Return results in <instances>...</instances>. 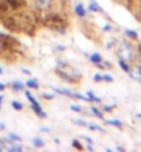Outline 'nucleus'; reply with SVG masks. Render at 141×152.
<instances>
[{
    "mask_svg": "<svg viewBox=\"0 0 141 152\" xmlns=\"http://www.w3.org/2000/svg\"><path fill=\"white\" fill-rule=\"evenodd\" d=\"M115 54L118 58L125 60L130 64H133L136 58H137V51H136V44L133 43V40L130 39H121L118 40L116 46H115Z\"/></svg>",
    "mask_w": 141,
    "mask_h": 152,
    "instance_id": "nucleus-1",
    "label": "nucleus"
},
{
    "mask_svg": "<svg viewBox=\"0 0 141 152\" xmlns=\"http://www.w3.org/2000/svg\"><path fill=\"white\" fill-rule=\"evenodd\" d=\"M33 11L37 14H45L54 10L56 6V0H32Z\"/></svg>",
    "mask_w": 141,
    "mask_h": 152,
    "instance_id": "nucleus-2",
    "label": "nucleus"
},
{
    "mask_svg": "<svg viewBox=\"0 0 141 152\" xmlns=\"http://www.w3.org/2000/svg\"><path fill=\"white\" fill-rule=\"evenodd\" d=\"M25 97H26V98H28V101L31 102V108H32V111L35 112V115H36L37 118L46 119V118H47V113L42 109V105L39 104V101H37L36 98L32 96V93L29 91V90H25Z\"/></svg>",
    "mask_w": 141,
    "mask_h": 152,
    "instance_id": "nucleus-3",
    "label": "nucleus"
},
{
    "mask_svg": "<svg viewBox=\"0 0 141 152\" xmlns=\"http://www.w3.org/2000/svg\"><path fill=\"white\" fill-rule=\"evenodd\" d=\"M1 24L7 31L10 32H21L20 29V22H18V18L17 15H6L4 14L1 17Z\"/></svg>",
    "mask_w": 141,
    "mask_h": 152,
    "instance_id": "nucleus-4",
    "label": "nucleus"
},
{
    "mask_svg": "<svg viewBox=\"0 0 141 152\" xmlns=\"http://www.w3.org/2000/svg\"><path fill=\"white\" fill-rule=\"evenodd\" d=\"M56 73H57V76H58L61 80H64L65 83H69V84L79 83V80H77L75 76H72L71 73L68 72V71H65V69H62V68H58V66H57V68H56Z\"/></svg>",
    "mask_w": 141,
    "mask_h": 152,
    "instance_id": "nucleus-5",
    "label": "nucleus"
},
{
    "mask_svg": "<svg viewBox=\"0 0 141 152\" xmlns=\"http://www.w3.org/2000/svg\"><path fill=\"white\" fill-rule=\"evenodd\" d=\"M73 14H75L77 18H80V20H85V18H90V17H91L90 11L80 3V1H77V3L73 6Z\"/></svg>",
    "mask_w": 141,
    "mask_h": 152,
    "instance_id": "nucleus-6",
    "label": "nucleus"
},
{
    "mask_svg": "<svg viewBox=\"0 0 141 152\" xmlns=\"http://www.w3.org/2000/svg\"><path fill=\"white\" fill-rule=\"evenodd\" d=\"M127 73H129V76L133 80L141 83V66L140 65H137L136 62H133V64L130 65V69H129V72Z\"/></svg>",
    "mask_w": 141,
    "mask_h": 152,
    "instance_id": "nucleus-7",
    "label": "nucleus"
},
{
    "mask_svg": "<svg viewBox=\"0 0 141 152\" xmlns=\"http://www.w3.org/2000/svg\"><path fill=\"white\" fill-rule=\"evenodd\" d=\"M87 10L90 12H97V14H105L104 8L101 7L100 4L97 3L96 0H89V6H87Z\"/></svg>",
    "mask_w": 141,
    "mask_h": 152,
    "instance_id": "nucleus-8",
    "label": "nucleus"
},
{
    "mask_svg": "<svg viewBox=\"0 0 141 152\" xmlns=\"http://www.w3.org/2000/svg\"><path fill=\"white\" fill-rule=\"evenodd\" d=\"M87 57H89L90 62H91L93 65H96V66L104 61V58H102V56H101L100 53H93V54H90V56H87Z\"/></svg>",
    "mask_w": 141,
    "mask_h": 152,
    "instance_id": "nucleus-9",
    "label": "nucleus"
},
{
    "mask_svg": "<svg viewBox=\"0 0 141 152\" xmlns=\"http://www.w3.org/2000/svg\"><path fill=\"white\" fill-rule=\"evenodd\" d=\"M10 87H11L12 91L20 93V91H24L25 90V83H22V82H20V80H14Z\"/></svg>",
    "mask_w": 141,
    "mask_h": 152,
    "instance_id": "nucleus-10",
    "label": "nucleus"
},
{
    "mask_svg": "<svg viewBox=\"0 0 141 152\" xmlns=\"http://www.w3.org/2000/svg\"><path fill=\"white\" fill-rule=\"evenodd\" d=\"M4 149H7L8 152H21V151H24L22 145L17 144V142H11V144H7L6 147H4Z\"/></svg>",
    "mask_w": 141,
    "mask_h": 152,
    "instance_id": "nucleus-11",
    "label": "nucleus"
},
{
    "mask_svg": "<svg viewBox=\"0 0 141 152\" xmlns=\"http://www.w3.org/2000/svg\"><path fill=\"white\" fill-rule=\"evenodd\" d=\"M105 124H108V126H112V127H116L119 130H123V123H122L121 120H115V119H107L104 120Z\"/></svg>",
    "mask_w": 141,
    "mask_h": 152,
    "instance_id": "nucleus-12",
    "label": "nucleus"
},
{
    "mask_svg": "<svg viewBox=\"0 0 141 152\" xmlns=\"http://www.w3.org/2000/svg\"><path fill=\"white\" fill-rule=\"evenodd\" d=\"M125 35L127 39L133 40V42H136V40H138V33L136 32V31H133V29H125Z\"/></svg>",
    "mask_w": 141,
    "mask_h": 152,
    "instance_id": "nucleus-13",
    "label": "nucleus"
},
{
    "mask_svg": "<svg viewBox=\"0 0 141 152\" xmlns=\"http://www.w3.org/2000/svg\"><path fill=\"white\" fill-rule=\"evenodd\" d=\"M25 87L31 88V90H37L39 88V83H37L36 79H28L25 82Z\"/></svg>",
    "mask_w": 141,
    "mask_h": 152,
    "instance_id": "nucleus-14",
    "label": "nucleus"
},
{
    "mask_svg": "<svg viewBox=\"0 0 141 152\" xmlns=\"http://www.w3.org/2000/svg\"><path fill=\"white\" fill-rule=\"evenodd\" d=\"M118 64H119V68L123 71V72H129V69H130V62H127V61H125V60H121V58H118Z\"/></svg>",
    "mask_w": 141,
    "mask_h": 152,
    "instance_id": "nucleus-15",
    "label": "nucleus"
},
{
    "mask_svg": "<svg viewBox=\"0 0 141 152\" xmlns=\"http://www.w3.org/2000/svg\"><path fill=\"white\" fill-rule=\"evenodd\" d=\"M86 96L90 98V102H97V104H101V102H102V100H101L100 97H97L91 90H89V91L86 93Z\"/></svg>",
    "mask_w": 141,
    "mask_h": 152,
    "instance_id": "nucleus-16",
    "label": "nucleus"
},
{
    "mask_svg": "<svg viewBox=\"0 0 141 152\" xmlns=\"http://www.w3.org/2000/svg\"><path fill=\"white\" fill-rule=\"evenodd\" d=\"M90 111L94 116H97L98 119H104V112L101 108H97V107H90Z\"/></svg>",
    "mask_w": 141,
    "mask_h": 152,
    "instance_id": "nucleus-17",
    "label": "nucleus"
},
{
    "mask_svg": "<svg viewBox=\"0 0 141 152\" xmlns=\"http://www.w3.org/2000/svg\"><path fill=\"white\" fill-rule=\"evenodd\" d=\"M112 66H113V65L111 64L109 61H102L101 64H98V65H97V68H98V69H101V71H108V69H111V68H112Z\"/></svg>",
    "mask_w": 141,
    "mask_h": 152,
    "instance_id": "nucleus-18",
    "label": "nucleus"
},
{
    "mask_svg": "<svg viewBox=\"0 0 141 152\" xmlns=\"http://www.w3.org/2000/svg\"><path fill=\"white\" fill-rule=\"evenodd\" d=\"M72 98H75V100H82V101H85V102H90V98H89V97H87V96H83V94H80V93H76V91H73Z\"/></svg>",
    "mask_w": 141,
    "mask_h": 152,
    "instance_id": "nucleus-19",
    "label": "nucleus"
},
{
    "mask_svg": "<svg viewBox=\"0 0 141 152\" xmlns=\"http://www.w3.org/2000/svg\"><path fill=\"white\" fill-rule=\"evenodd\" d=\"M32 145L35 147V148H37V149H40V148H43L45 147V141L42 140V138H33L32 140Z\"/></svg>",
    "mask_w": 141,
    "mask_h": 152,
    "instance_id": "nucleus-20",
    "label": "nucleus"
},
{
    "mask_svg": "<svg viewBox=\"0 0 141 152\" xmlns=\"http://www.w3.org/2000/svg\"><path fill=\"white\" fill-rule=\"evenodd\" d=\"M87 127L91 130V132H100V133H105V130L101 126H98V124H96V123H89L87 124Z\"/></svg>",
    "mask_w": 141,
    "mask_h": 152,
    "instance_id": "nucleus-21",
    "label": "nucleus"
},
{
    "mask_svg": "<svg viewBox=\"0 0 141 152\" xmlns=\"http://www.w3.org/2000/svg\"><path fill=\"white\" fill-rule=\"evenodd\" d=\"M116 43H118L116 39L107 40V43H105V48H108V50H113V48H115V46H116Z\"/></svg>",
    "mask_w": 141,
    "mask_h": 152,
    "instance_id": "nucleus-22",
    "label": "nucleus"
},
{
    "mask_svg": "<svg viewBox=\"0 0 141 152\" xmlns=\"http://www.w3.org/2000/svg\"><path fill=\"white\" fill-rule=\"evenodd\" d=\"M72 147L75 149H77V151H83V149H85V147L82 145V142L77 140V138H73L72 140Z\"/></svg>",
    "mask_w": 141,
    "mask_h": 152,
    "instance_id": "nucleus-23",
    "label": "nucleus"
},
{
    "mask_svg": "<svg viewBox=\"0 0 141 152\" xmlns=\"http://www.w3.org/2000/svg\"><path fill=\"white\" fill-rule=\"evenodd\" d=\"M11 107L15 109V111H22V109H24V104L20 102V101H17V100L11 101Z\"/></svg>",
    "mask_w": 141,
    "mask_h": 152,
    "instance_id": "nucleus-24",
    "label": "nucleus"
},
{
    "mask_svg": "<svg viewBox=\"0 0 141 152\" xmlns=\"http://www.w3.org/2000/svg\"><path fill=\"white\" fill-rule=\"evenodd\" d=\"M42 98H43V100H46V101H51V100H54V98H56V94H54V93H51V94H48V93H42Z\"/></svg>",
    "mask_w": 141,
    "mask_h": 152,
    "instance_id": "nucleus-25",
    "label": "nucleus"
},
{
    "mask_svg": "<svg viewBox=\"0 0 141 152\" xmlns=\"http://www.w3.org/2000/svg\"><path fill=\"white\" fill-rule=\"evenodd\" d=\"M69 109L71 111H73V112H77V113H83L85 111H83V108H82L80 105H77V104H72L71 107H69Z\"/></svg>",
    "mask_w": 141,
    "mask_h": 152,
    "instance_id": "nucleus-26",
    "label": "nucleus"
},
{
    "mask_svg": "<svg viewBox=\"0 0 141 152\" xmlns=\"http://www.w3.org/2000/svg\"><path fill=\"white\" fill-rule=\"evenodd\" d=\"M68 61L64 60V58H57V66L58 68H65V66H68Z\"/></svg>",
    "mask_w": 141,
    "mask_h": 152,
    "instance_id": "nucleus-27",
    "label": "nucleus"
},
{
    "mask_svg": "<svg viewBox=\"0 0 141 152\" xmlns=\"http://www.w3.org/2000/svg\"><path fill=\"white\" fill-rule=\"evenodd\" d=\"M73 123L76 124V126H80V127H87L89 122H86V120H83V119H75Z\"/></svg>",
    "mask_w": 141,
    "mask_h": 152,
    "instance_id": "nucleus-28",
    "label": "nucleus"
},
{
    "mask_svg": "<svg viewBox=\"0 0 141 152\" xmlns=\"http://www.w3.org/2000/svg\"><path fill=\"white\" fill-rule=\"evenodd\" d=\"M8 138H11L12 141H17V142H20L21 140H22V137L18 136V134H15V133H8Z\"/></svg>",
    "mask_w": 141,
    "mask_h": 152,
    "instance_id": "nucleus-29",
    "label": "nucleus"
},
{
    "mask_svg": "<svg viewBox=\"0 0 141 152\" xmlns=\"http://www.w3.org/2000/svg\"><path fill=\"white\" fill-rule=\"evenodd\" d=\"M101 31H102V32H111V31H112V25L111 24H104L102 25V26H101Z\"/></svg>",
    "mask_w": 141,
    "mask_h": 152,
    "instance_id": "nucleus-30",
    "label": "nucleus"
},
{
    "mask_svg": "<svg viewBox=\"0 0 141 152\" xmlns=\"http://www.w3.org/2000/svg\"><path fill=\"white\" fill-rule=\"evenodd\" d=\"M113 108H115V105H104V107H101L102 112H112Z\"/></svg>",
    "mask_w": 141,
    "mask_h": 152,
    "instance_id": "nucleus-31",
    "label": "nucleus"
},
{
    "mask_svg": "<svg viewBox=\"0 0 141 152\" xmlns=\"http://www.w3.org/2000/svg\"><path fill=\"white\" fill-rule=\"evenodd\" d=\"M102 80H104V82H109V83H112L113 77L111 75H108V73H105V75H102Z\"/></svg>",
    "mask_w": 141,
    "mask_h": 152,
    "instance_id": "nucleus-32",
    "label": "nucleus"
},
{
    "mask_svg": "<svg viewBox=\"0 0 141 152\" xmlns=\"http://www.w3.org/2000/svg\"><path fill=\"white\" fill-rule=\"evenodd\" d=\"M93 80H94V82H97V83L104 82V80H102V75H101V73H96V75L93 76Z\"/></svg>",
    "mask_w": 141,
    "mask_h": 152,
    "instance_id": "nucleus-33",
    "label": "nucleus"
},
{
    "mask_svg": "<svg viewBox=\"0 0 141 152\" xmlns=\"http://www.w3.org/2000/svg\"><path fill=\"white\" fill-rule=\"evenodd\" d=\"M82 138H83V140H85L86 142H87V144H91V145L94 144V140H93V138H90V137H87V136H82Z\"/></svg>",
    "mask_w": 141,
    "mask_h": 152,
    "instance_id": "nucleus-34",
    "label": "nucleus"
},
{
    "mask_svg": "<svg viewBox=\"0 0 141 152\" xmlns=\"http://www.w3.org/2000/svg\"><path fill=\"white\" fill-rule=\"evenodd\" d=\"M56 50H57V51H65V50H66V47H65V46L58 44V46H56Z\"/></svg>",
    "mask_w": 141,
    "mask_h": 152,
    "instance_id": "nucleus-35",
    "label": "nucleus"
},
{
    "mask_svg": "<svg viewBox=\"0 0 141 152\" xmlns=\"http://www.w3.org/2000/svg\"><path fill=\"white\" fill-rule=\"evenodd\" d=\"M136 51H137V54H141V43L136 44Z\"/></svg>",
    "mask_w": 141,
    "mask_h": 152,
    "instance_id": "nucleus-36",
    "label": "nucleus"
},
{
    "mask_svg": "<svg viewBox=\"0 0 141 152\" xmlns=\"http://www.w3.org/2000/svg\"><path fill=\"white\" fill-rule=\"evenodd\" d=\"M21 71H22L25 75H32V73H31V71H29V69H26V68H21Z\"/></svg>",
    "mask_w": 141,
    "mask_h": 152,
    "instance_id": "nucleus-37",
    "label": "nucleus"
},
{
    "mask_svg": "<svg viewBox=\"0 0 141 152\" xmlns=\"http://www.w3.org/2000/svg\"><path fill=\"white\" fill-rule=\"evenodd\" d=\"M39 132H40V133H48V132H50V129H48V127H40V130H39Z\"/></svg>",
    "mask_w": 141,
    "mask_h": 152,
    "instance_id": "nucleus-38",
    "label": "nucleus"
},
{
    "mask_svg": "<svg viewBox=\"0 0 141 152\" xmlns=\"http://www.w3.org/2000/svg\"><path fill=\"white\" fill-rule=\"evenodd\" d=\"M4 50H6V48H4L3 43H1V40H0V56H1V54H3V51H4Z\"/></svg>",
    "mask_w": 141,
    "mask_h": 152,
    "instance_id": "nucleus-39",
    "label": "nucleus"
},
{
    "mask_svg": "<svg viewBox=\"0 0 141 152\" xmlns=\"http://www.w3.org/2000/svg\"><path fill=\"white\" fill-rule=\"evenodd\" d=\"M6 87H7V86H6L4 83H1V82H0V91H4V90H6Z\"/></svg>",
    "mask_w": 141,
    "mask_h": 152,
    "instance_id": "nucleus-40",
    "label": "nucleus"
},
{
    "mask_svg": "<svg viewBox=\"0 0 141 152\" xmlns=\"http://www.w3.org/2000/svg\"><path fill=\"white\" fill-rule=\"evenodd\" d=\"M116 151H121V152H125L126 149L122 147V145H116Z\"/></svg>",
    "mask_w": 141,
    "mask_h": 152,
    "instance_id": "nucleus-41",
    "label": "nucleus"
},
{
    "mask_svg": "<svg viewBox=\"0 0 141 152\" xmlns=\"http://www.w3.org/2000/svg\"><path fill=\"white\" fill-rule=\"evenodd\" d=\"M53 141H54V144H56V145H60V144H61L60 138H54V140H53Z\"/></svg>",
    "mask_w": 141,
    "mask_h": 152,
    "instance_id": "nucleus-42",
    "label": "nucleus"
},
{
    "mask_svg": "<svg viewBox=\"0 0 141 152\" xmlns=\"http://www.w3.org/2000/svg\"><path fill=\"white\" fill-rule=\"evenodd\" d=\"M0 130H6V124L4 123H0Z\"/></svg>",
    "mask_w": 141,
    "mask_h": 152,
    "instance_id": "nucleus-43",
    "label": "nucleus"
},
{
    "mask_svg": "<svg viewBox=\"0 0 141 152\" xmlns=\"http://www.w3.org/2000/svg\"><path fill=\"white\" fill-rule=\"evenodd\" d=\"M3 100H4V97L0 96V109H1V102H3Z\"/></svg>",
    "mask_w": 141,
    "mask_h": 152,
    "instance_id": "nucleus-44",
    "label": "nucleus"
},
{
    "mask_svg": "<svg viewBox=\"0 0 141 152\" xmlns=\"http://www.w3.org/2000/svg\"><path fill=\"white\" fill-rule=\"evenodd\" d=\"M136 118H138V119H141V113L138 112V113H136Z\"/></svg>",
    "mask_w": 141,
    "mask_h": 152,
    "instance_id": "nucleus-45",
    "label": "nucleus"
},
{
    "mask_svg": "<svg viewBox=\"0 0 141 152\" xmlns=\"http://www.w3.org/2000/svg\"><path fill=\"white\" fill-rule=\"evenodd\" d=\"M0 75H3V68H0Z\"/></svg>",
    "mask_w": 141,
    "mask_h": 152,
    "instance_id": "nucleus-46",
    "label": "nucleus"
}]
</instances>
